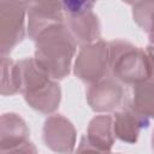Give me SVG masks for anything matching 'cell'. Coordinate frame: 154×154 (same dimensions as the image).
<instances>
[{
    "label": "cell",
    "instance_id": "obj_1",
    "mask_svg": "<svg viewBox=\"0 0 154 154\" xmlns=\"http://www.w3.org/2000/svg\"><path fill=\"white\" fill-rule=\"evenodd\" d=\"M34 42V59L38 67L55 81L67 77L77 51V42L66 23H59L43 30Z\"/></svg>",
    "mask_w": 154,
    "mask_h": 154
},
{
    "label": "cell",
    "instance_id": "obj_2",
    "mask_svg": "<svg viewBox=\"0 0 154 154\" xmlns=\"http://www.w3.org/2000/svg\"><path fill=\"white\" fill-rule=\"evenodd\" d=\"M18 63L20 94L25 102L42 114L54 113L61 101V88L58 81L51 78L38 67L34 58H25Z\"/></svg>",
    "mask_w": 154,
    "mask_h": 154
},
{
    "label": "cell",
    "instance_id": "obj_3",
    "mask_svg": "<svg viewBox=\"0 0 154 154\" xmlns=\"http://www.w3.org/2000/svg\"><path fill=\"white\" fill-rule=\"evenodd\" d=\"M109 45V72L125 85L153 79V70L146 49L125 40H113Z\"/></svg>",
    "mask_w": 154,
    "mask_h": 154
},
{
    "label": "cell",
    "instance_id": "obj_4",
    "mask_svg": "<svg viewBox=\"0 0 154 154\" xmlns=\"http://www.w3.org/2000/svg\"><path fill=\"white\" fill-rule=\"evenodd\" d=\"M91 1H64L61 2L65 23L81 47L101 40V25L99 17L93 11Z\"/></svg>",
    "mask_w": 154,
    "mask_h": 154
},
{
    "label": "cell",
    "instance_id": "obj_5",
    "mask_svg": "<svg viewBox=\"0 0 154 154\" xmlns=\"http://www.w3.org/2000/svg\"><path fill=\"white\" fill-rule=\"evenodd\" d=\"M109 72V45L99 40L79 48L73 63L75 76L87 84H94Z\"/></svg>",
    "mask_w": 154,
    "mask_h": 154
},
{
    "label": "cell",
    "instance_id": "obj_6",
    "mask_svg": "<svg viewBox=\"0 0 154 154\" xmlns=\"http://www.w3.org/2000/svg\"><path fill=\"white\" fill-rule=\"evenodd\" d=\"M30 2L0 1V53L7 57L25 37V20Z\"/></svg>",
    "mask_w": 154,
    "mask_h": 154
},
{
    "label": "cell",
    "instance_id": "obj_7",
    "mask_svg": "<svg viewBox=\"0 0 154 154\" xmlns=\"http://www.w3.org/2000/svg\"><path fill=\"white\" fill-rule=\"evenodd\" d=\"M87 102L94 112L107 114L124 108L129 100L124 85L112 76H107L88 87Z\"/></svg>",
    "mask_w": 154,
    "mask_h": 154
},
{
    "label": "cell",
    "instance_id": "obj_8",
    "mask_svg": "<svg viewBox=\"0 0 154 154\" xmlns=\"http://www.w3.org/2000/svg\"><path fill=\"white\" fill-rule=\"evenodd\" d=\"M76 129L63 114L49 116L42 128V140L57 154H72L76 147Z\"/></svg>",
    "mask_w": 154,
    "mask_h": 154
},
{
    "label": "cell",
    "instance_id": "obj_9",
    "mask_svg": "<svg viewBox=\"0 0 154 154\" xmlns=\"http://www.w3.org/2000/svg\"><path fill=\"white\" fill-rule=\"evenodd\" d=\"M26 18L28 35L32 41L43 30L65 22L61 2H30Z\"/></svg>",
    "mask_w": 154,
    "mask_h": 154
},
{
    "label": "cell",
    "instance_id": "obj_10",
    "mask_svg": "<svg viewBox=\"0 0 154 154\" xmlns=\"http://www.w3.org/2000/svg\"><path fill=\"white\" fill-rule=\"evenodd\" d=\"M150 120L129 106L117 111L113 114V132L116 138L124 143L134 144L140 137V132L149 126Z\"/></svg>",
    "mask_w": 154,
    "mask_h": 154
},
{
    "label": "cell",
    "instance_id": "obj_11",
    "mask_svg": "<svg viewBox=\"0 0 154 154\" xmlns=\"http://www.w3.org/2000/svg\"><path fill=\"white\" fill-rule=\"evenodd\" d=\"M30 130L17 113H4L0 119V148L8 150L29 141Z\"/></svg>",
    "mask_w": 154,
    "mask_h": 154
},
{
    "label": "cell",
    "instance_id": "obj_12",
    "mask_svg": "<svg viewBox=\"0 0 154 154\" xmlns=\"http://www.w3.org/2000/svg\"><path fill=\"white\" fill-rule=\"evenodd\" d=\"M85 137L88 142L95 148L103 152H111L116 140L113 132V116H95L88 124Z\"/></svg>",
    "mask_w": 154,
    "mask_h": 154
},
{
    "label": "cell",
    "instance_id": "obj_13",
    "mask_svg": "<svg viewBox=\"0 0 154 154\" xmlns=\"http://www.w3.org/2000/svg\"><path fill=\"white\" fill-rule=\"evenodd\" d=\"M128 106L149 120L154 119V78L132 87Z\"/></svg>",
    "mask_w": 154,
    "mask_h": 154
},
{
    "label": "cell",
    "instance_id": "obj_14",
    "mask_svg": "<svg viewBox=\"0 0 154 154\" xmlns=\"http://www.w3.org/2000/svg\"><path fill=\"white\" fill-rule=\"evenodd\" d=\"M130 5L134 22L148 35L150 45H154V1H136Z\"/></svg>",
    "mask_w": 154,
    "mask_h": 154
},
{
    "label": "cell",
    "instance_id": "obj_15",
    "mask_svg": "<svg viewBox=\"0 0 154 154\" xmlns=\"http://www.w3.org/2000/svg\"><path fill=\"white\" fill-rule=\"evenodd\" d=\"M20 91L18 63L8 57H1V95H14Z\"/></svg>",
    "mask_w": 154,
    "mask_h": 154
},
{
    "label": "cell",
    "instance_id": "obj_16",
    "mask_svg": "<svg viewBox=\"0 0 154 154\" xmlns=\"http://www.w3.org/2000/svg\"><path fill=\"white\" fill-rule=\"evenodd\" d=\"M75 154H111V152H103V150L95 148L94 146H91L88 142V140L84 135L81 137V141L78 143V147H77Z\"/></svg>",
    "mask_w": 154,
    "mask_h": 154
},
{
    "label": "cell",
    "instance_id": "obj_17",
    "mask_svg": "<svg viewBox=\"0 0 154 154\" xmlns=\"http://www.w3.org/2000/svg\"><path fill=\"white\" fill-rule=\"evenodd\" d=\"M1 154H37V149L35 144L30 141H26L25 143L8 149V150H1Z\"/></svg>",
    "mask_w": 154,
    "mask_h": 154
},
{
    "label": "cell",
    "instance_id": "obj_18",
    "mask_svg": "<svg viewBox=\"0 0 154 154\" xmlns=\"http://www.w3.org/2000/svg\"><path fill=\"white\" fill-rule=\"evenodd\" d=\"M146 52L149 57V60H150V65H152V70H153V78H154V45H148L146 47Z\"/></svg>",
    "mask_w": 154,
    "mask_h": 154
},
{
    "label": "cell",
    "instance_id": "obj_19",
    "mask_svg": "<svg viewBox=\"0 0 154 154\" xmlns=\"http://www.w3.org/2000/svg\"><path fill=\"white\" fill-rule=\"evenodd\" d=\"M152 148L154 150V130H153V135H152Z\"/></svg>",
    "mask_w": 154,
    "mask_h": 154
},
{
    "label": "cell",
    "instance_id": "obj_20",
    "mask_svg": "<svg viewBox=\"0 0 154 154\" xmlns=\"http://www.w3.org/2000/svg\"><path fill=\"white\" fill-rule=\"evenodd\" d=\"M116 154H120V153H116Z\"/></svg>",
    "mask_w": 154,
    "mask_h": 154
}]
</instances>
